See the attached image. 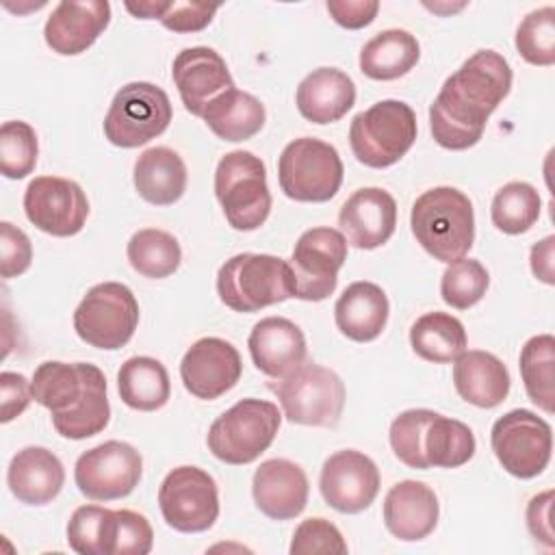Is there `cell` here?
I'll list each match as a JSON object with an SVG mask.
<instances>
[{"label": "cell", "mask_w": 555, "mask_h": 555, "mask_svg": "<svg viewBox=\"0 0 555 555\" xmlns=\"http://www.w3.org/2000/svg\"><path fill=\"white\" fill-rule=\"evenodd\" d=\"M434 414H436L434 410L414 408V410L401 412L390 423L388 438H390L392 453L397 455L399 462H403L410 468L427 470V462L423 457V434Z\"/></svg>", "instance_id": "42"}, {"label": "cell", "mask_w": 555, "mask_h": 555, "mask_svg": "<svg viewBox=\"0 0 555 555\" xmlns=\"http://www.w3.org/2000/svg\"><path fill=\"white\" fill-rule=\"evenodd\" d=\"M167 7H169V2H154V0H150V2H139V4L126 2V9H128L134 17H139V20H160L163 13L167 11Z\"/></svg>", "instance_id": "51"}, {"label": "cell", "mask_w": 555, "mask_h": 555, "mask_svg": "<svg viewBox=\"0 0 555 555\" xmlns=\"http://www.w3.org/2000/svg\"><path fill=\"white\" fill-rule=\"evenodd\" d=\"M247 347L258 371L280 379L306 362V336L284 317H264L249 332Z\"/></svg>", "instance_id": "24"}, {"label": "cell", "mask_w": 555, "mask_h": 555, "mask_svg": "<svg viewBox=\"0 0 555 555\" xmlns=\"http://www.w3.org/2000/svg\"><path fill=\"white\" fill-rule=\"evenodd\" d=\"M241 373L243 362L236 347L217 336L195 340L180 362L184 388L204 401H212L232 390Z\"/></svg>", "instance_id": "18"}, {"label": "cell", "mask_w": 555, "mask_h": 555, "mask_svg": "<svg viewBox=\"0 0 555 555\" xmlns=\"http://www.w3.org/2000/svg\"><path fill=\"white\" fill-rule=\"evenodd\" d=\"M132 180L139 197L147 204L171 206L186 191V165L171 147H150L139 154Z\"/></svg>", "instance_id": "29"}, {"label": "cell", "mask_w": 555, "mask_h": 555, "mask_svg": "<svg viewBox=\"0 0 555 555\" xmlns=\"http://www.w3.org/2000/svg\"><path fill=\"white\" fill-rule=\"evenodd\" d=\"M421 59L416 37L401 28H388L369 39L360 50V72L371 80L405 76Z\"/></svg>", "instance_id": "31"}, {"label": "cell", "mask_w": 555, "mask_h": 555, "mask_svg": "<svg viewBox=\"0 0 555 555\" xmlns=\"http://www.w3.org/2000/svg\"><path fill=\"white\" fill-rule=\"evenodd\" d=\"M295 102L304 119L312 124H334L356 104V85L336 67H319L299 82Z\"/></svg>", "instance_id": "26"}, {"label": "cell", "mask_w": 555, "mask_h": 555, "mask_svg": "<svg viewBox=\"0 0 555 555\" xmlns=\"http://www.w3.org/2000/svg\"><path fill=\"white\" fill-rule=\"evenodd\" d=\"M282 414L275 403L264 399H241L208 429L206 444L210 453L232 466L258 460L275 440Z\"/></svg>", "instance_id": "5"}, {"label": "cell", "mask_w": 555, "mask_h": 555, "mask_svg": "<svg viewBox=\"0 0 555 555\" xmlns=\"http://www.w3.org/2000/svg\"><path fill=\"white\" fill-rule=\"evenodd\" d=\"M106 507L80 505L67 522V544L80 555H102V533Z\"/></svg>", "instance_id": "44"}, {"label": "cell", "mask_w": 555, "mask_h": 555, "mask_svg": "<svg viewBox=\"0 0 555 555\" xmlns=\"http://www.w3.org/2000/svg\"><path fill=\"white\" fill-rule=\"evenodd\" d=\"M551 509H553V490H544L535 494L527 505V527L529 533L542 542L546 548L555 546L553 527H551Z\"/></svg>", "instance_id": "49"}, {"label": "cell", "mask_w": 555, "mask_h": 555, "mask_svg": "<svg viewBox=\"0 0 555 555\" xmlns=\"http://www.w3.org/2000/svg\"><path fill=\"white\" fill-rule=\"evenodd\" d=\"M512 89V67L494 50H477L451 74L429 106L434 141L447 150H468Z\"/></svg>", "instance_id": "1"}, {"label": "cell", "mask_w": 555, "mask_h": 555, "mask_svg": "<svg viewBox=\"0 0 555 555\" xmlns=\"http://www.w3.org/2000/svg\"><path fill=\"white\" fill-rule=\"evenodd\" d=\"M284 416L297 425L336 427L345 408V384L332 369L304 362L269 384Z\"/></svg>", "instance_id": "8"}, {"label": "cell", "mask_w": 555, "mask_h": 555, "mask_svg": "<svg viewBox=\"0 0 555 555\" xmlns=\"http://www.w3.org/2000/svg\"><path fill=\"white\" fill-rule=\"evenodd\" d=\"M154 531L147 518L132 509H108L102 533V555H147Z\"/></svg>", "instance_id": "38"}, {"label": "cell", "mask_w": 555, "mask_h": 555, "mask_svg": "<svg viewBox=\"0 0 555 555\" xmlns=\"http://www.w3.org/2000/svg\"><path fill=\"white\" fill-rule=\"evenodd\" d=\"M171 76L184 108L195 117L204 115V108L212 98L234 87L221 54L206 46L184 48L178 52L173 59Z\"/></svg>", "instance_id": "20"}, {"label": "cell", "mask_w": 555, "mask_h": 555, "mask_svg": "<svg viewBox=\"0 0 555 555\" xmlns=\"http://www.w3.org/2000/svg\"><path fill=\"white\" fill-rule=\"evenodd\" d=\"M319 488L332 509L358 514L375 501L379 492V470L362 451L343 449L323 462Z\"/></svg>", "instance_id": "17"}, {"label": "cell", "mask_w": 555, "mask_h": 555, "mask_svg": "<svg viewBox=\"0 0 555 555\" xmlns=\"http://www.w3.org/2000/svg\"><path fill=\"white\" fill-rule=\"evenodd\" d=\"M28 221L52 236H74L85 228L89 199L78 182L59 176H39L24 191Z\"/></svg>", "instance_id": "16"}, {"label": "cell", "mask_w": 555, "mask_h": 555, "mask_svg": "<svg viewBox=\"0 0 555 555\" xmlns=\"http://www.w3.org/2000/svg\"><path fill=\"white\" fill-rule=\"evenodd\" d=\"M202 119L219 139L238 143L262 130L267 113L256 95L232 87L208 102Z\"/></svg>", "instance_id": "30"}, {"label": "cell", "mask_w": 555, "mask_h": 555, "mask_svg": "<svg viewBox=\"0 0 555 555\" xmlns=\"http://www.w3.org/2000/svg\"><path fill=\"white\" fill-rule=\"evenodd\" d=\"M39 154L37 132L22 119L4 121L0 128V171L4 178L22 180L35 171Z\"/></svg>", "instance_id": "39"}, {"label": "cell", "mask_w": 555, "mask_h": 555, "mask_svg": "<svg viewBox=\"0 0 555 555\" xmlns=\"http://www.w3.org/2000/svg\"><path fill=\"white\" fill-rule=\"evenodd\" d=\"M33 260V245L26 232L9 221L0 223V275L4 280L22 275Z\"/></svg>", "instance_id": "45"}, {"label": "cell", "mask_w": 555, "mask_h": 555, "mask_svg": "<svg viewBox=\"0 0 555 555\" xmlns=\"http://www.w3.org/2000/svg\"><path fill=\"white\" fill-rule=\"evenodd\" d=\"M169 95L152 82L124 85L104 117V137L117 147H139L163 134L171 121Z\"/></svg>", "instance_id": "11"}, {"label": "cell", "mask_w": 555, "mask_h": 555, "mask_svg": "<svg viewBox=\"0 0 555 555\" xmlns=\"http://www.w3.org/2000/svg\"><path fill=\"white\" fill-rule=\"evenodd\" d=\"M382 514L386 529L397 540L416 542L436 529L440 505L427 483L403 479L388 490Z\"/></svg>", "instance_id": "23"}, {"label": "cell", "mask_w": 555, "mask_h": 555, "mask_svg": "<svg viewBox=\"0 0 555 555\" xmlns=\"http://www.w3.org/2000/svg\"><path fill=\"white\" fill-rule=\"evenodd\" d=\"M117 390L128 408L154 412L169 401V373L156 358L134 356L128 358L117 371Z\"/></svg>", "instance_id": "32"}, {"label": "cell", "mask_w": 555, "mask_h": 555, "mask_svg": "<svg viewBox=\"0 0 555 555\" xmlns=\"http://www.w3.org/2000/svg\"><path fill=\"white\" fill-rule=\"evenodd\" d=\"M325 9L330 11L332 20L349 30H358L369 26L377 11L379 2L377 0H327Z\"/></svg>", "instance_id": "48"}, {"label": "cell", "mask_w": 555, "mask_h": 555, "mask_svg": "<svg viewBox=\"0 0 555 555\" xmlns=\"http://www.w3.org/2000/svg\"><path fill=\"white\" fill-rule=\"evenodd\" d=\"M141 453L121 440H106L85 451L74 466V481L91 501H115L128 496L141 481Z\"/></svg>", "instance_id": "14"}, {"label": "cell", "mask_w": 555, "mask_h": 555, "mask_svg": "<svg viewBox=\"0 0 555 555\" xmlns=\"http://www.w3.org/2000/svg\"><path fill=\"white\" fill-rule=\"evenodd\" d=\"M410 345L414 353L434 364L453 362L466 351L468 338L460 319L449 312H425L410 327Z\"/></svg>", "instance_id": "33"}, {"label": "cell", "mask_w": 555, "mask_h": 555, "mask_svg": "<svg viewBox=\"0 0 555 555\" xmlns=\"http://www.w3.org/2000/svg\"><path fill=\"white\" fill-rule=\"evenodd\" d=\"M490 447L509 475L533 479L551 462L553 429L542 416L518 408L494 421Z\"/></svg>", "instance_id": "12"}, {"label": "cell", "mask_w": 555, "mask_h": 555, "mask_svg": "<svg viewBox=\"0 0 555 555\" xmlns=\"http://www.w3.org/2000/svg\"><path fill=\"white\" fill-rule=\"evenodd\" d=\"M388 297L382 286L360 280L349 284L334 306L336 327L356 343L375 340L388 321Z\"/></svg>", "instance_id": "28"}, {"label": "cell", "mask_w": 555, "mask_h": 555, "mask_svg": "<svg viewBox=\"0 0 555 555\" xmlns=\"http://www.w3.org/2000/svg\"><path fill=\"white\" fill-rule=\"evenodd\" d=\"M217 293L234 312H258L295 297L293 269L271 254H236L219 267Z\"/></svg>", "instance_id": "4"}, {"label": "cell", "mask_w": 555, "mask_h": 555, "mask_svg": "<svg viewBox=\"0 0 555 555\" xmlns=\"http://www.w3.org/2000/svg\"><path fill=\"white\" fill-rule=\"evenodd\" d=\"M343 160L334 145L301 137L291 141L278 160V180L286 197L321 204L332 199L343 184Z\"/></svg>", "instance_id": "9"}, {"label": "cell", "mask_w": 555, "mask_h": 555, "mask_svg": "<svg viewBox=\"0 0 555 555\" xmlns=\"http://www.w3.org/2000/svg\"><path fill=\"white\" fill-rule=\"evenodd\" d=\"M425 7H427V9H431L434 13H440V15H444V13H453V11H460V9H464V2H462V4H455V7H447V4H427V2H425Z\"/></svg>", "instance_id": "52"}, {"label": "cell", "mask_w": 555, "mask_h": 555, "mask_svg": "<svg viewBox=\"0 0 555 555\" xmlns=\"http://www.w3.org/2000/svg\"><path fill=\"white\" fill-rule=\"evenodd\" d=\"M308 492L310 486L304 468L284 457L262 462L251 479L256 507L273 520L299 516L308 503Z\"/></svg>", "instance_id": "22"}, {"label": "cell", "mask_w": 555, "mask_h": 555, "mask_svg": "<svg viewBox=\"0 0 555 555\" xmlns=\"http://www.w3.org/2000/svg\"><path fill=\"white\" fill-rule=\"evenodd\" d=\"M520 377L527 397L546 414L555 410V338L551 334L531 336L520 349Z\"/></svg>", "instance_id": "35"}, {"label": "cell", "mask_w": 555, "mask_h": 555, "mask_svg": "<svg viewBox=\"0 0 555 555\" xmlns=\"http://www.w3.org/2000/svg\"><path fill=\"white\" fill-rule=\"evenodd\" d=\"M475 436L462 421L434 414L423 434V457L427 468H457L475 455Z\"/></svg>", "instance_id": "34"}, {"label": "cell", "mask_w": 555, "mask_h": 555, "mask_svg": "<svg viewBox=\"0 0 555 555\" xmlns=\"http://www.w3.org/2000/svg\"><path fill=\"white\" fill-rule=\"evenodd\" d=\"M410 225L418 245L447 264L464 258L475 241L473 204L453 186H434L418 195Z\"/></svg>", "instance_id": "3"}, {"label": "cell", "mask_w": 555, "mask_h": 555, "mask_svg": "<svg viewBox=\"0 0 555 555\" xmlns=\"http://www.w3.org/2000/svg\"><path fill=\"white\" fill-rule=\"evenodd\" d=\"M347 260V241L340 230H306L288 260L295 278V297L304 301H323L336 291L338 271Z\"/></svg>", "instance_id": "15"}, {"label": "cell", "mask_w": 555, "mask_h": 555, "mask_svg": "<svg viewBox=\"0 0 555 555\" xmlns=\"http://www.w3.org/2000/svg\"><path fill=\"white\" fill-rule=\"evenodd\" d=\"M217 9V4L204 2H169L160 24L173 33H197L212 22Z\"/></svg>", "instance_id": "46"}, {"label": "cell", "mask_w": 555, "mask_h": 555, "mask_svg": "<svg viewBox=\"0 0 555 555\" xmlns=\"http://www.w3.org/2000/svg\"><path fill=\"white\" fill-rule=\"evenodd\" d=\"M416 115L401 100H382L351 119L349 145L353 156L373 169L399 163L416 141Z\"/></svg>", "instance_id": "6"}, {"label": "cell", "mask_w": 555, "mask_h": 555, "mask_svg": "<svg viewBox=\"0 0 555 555\" xmlns=\"http://www.w3.org/2000/svg\"><path fill=\"white\" fill-rule=\"evenodd\" d=\"M540 193L529 182H507L503 184L490 206V217L496 230L505 234L527 232L540 217Z\"/></svg>", "instance_id": "37"}, {"label": "cell", "mask_w": 555, "mask_h": 555, "mask_svg": "<svg viewBox=\"0 0 555 555\" xmlns=\"http://www.w3.org/2000/svg\"><path fill=\"white\" fill-rule=\"evenodd\" d=\"M139 325V304L121 282H100L87 291L74 310L78 338L98 349H121Z\"/></svg>", "instance_id": "10"}, {"label": "cell", "mask_w": 555, "mask_h": 555, "mask_svg": "<svg viewBox=\"0 0 555 555\" xmlns=\"http://www.w3.org/2000/svg\"><path fill=\"white\" fill-rule=\"evenodd\" d=\"M338 225L349 245L358 249L382 247L395 234L397 202L379 186L358 189L340 206Z\"/></svg>", "instance_id": "19"}, {"label": "cell", "mask_w": 555, "mask_h": 555, "mask_svg": "<svg viewBox=\"0 0 555 555\" xmlns=\"http://www.w3.org/2000/svg\"><path fill=\"white\" fill-rule=\"evenodd\" d=\"M518 54L540 67L555 63V9L542 7L525 15L516 30Z\"/></svg>", "instance_id": "41"}, {"label": "cell", "mask_w": 555, "mask_h": 555, "mask_svg": "<svg viewBox=\"0 0 555 555\" xmlns=\"http://www.w3.org/2000/svg\"><path fill=\"white\" fill-rule=\"evenodd\" d=\"M165 522L182 533L208 531L219 518V490L210 473L197 466L169 470L158 488Z\"/></svg>", "instance_id": "13"}, {"label": "cell", "mask_w": 555, "mask_h": 555, "mask_svg": "<svg viewBox=\"0 0 555 555\" xmlns=\"http://www.w3.org/2000/svg\"><path fill=\"white\" fill-rule=\"evenodd\" d=\"M0 421L9 423L28 408L33 399L30 382L22 373L4 371L0 375Z\"/></svg>", "instance_id": "47"}, {"label": "cell", "mask_w": 555, "mask_h": 555, "mask_svg": "<svg viewBox=\"0 0 555 555\" xmlns=\"http://www.w3.org/2000/svg\"><path fill=\"white\" fill-rule=\"evenodd\" d=\"M291 553L293 555H310V553L343 555L347 553V542L336 525H332L321 516H314L297 525L291 540Z\"/></svg>", "instance_id": "43"}, {"label": "cell", "mask_w": 555, "mask_h": 555, "mask_svg": "<svg viewBox=\"0 0 555 555\" xmlns=\"http://www.w3.org/2000/svg\"><path fill=\"white\" fill-rule=\"evenodd\" d=\"M553 258H555V236H546V238H542L540 243H535L531 247V254H529L531 271L540 282H544L548 286L555 284V262H553Z\"/></svg>", "instance_id": "50"}, {"label": "cell", "mask_w": 555, "mask_h": 555, "mask_svg": "<svg viewBox=\"0 0 555 555\" xmlns=\"http://www.w3.org/2000/svg\"><path fill=\"white\" fill-rule=\"evenodd\" d=\"M111 22L106 0H65L59 2L43 26L48 48L61 56H76L91 48Z\"/></svg>", "instance_id": "21"}, {"label": "cell", "mask_w": 555, "mask_h": 555, "mask_svg": "<svg viewBox=\"0 0 555 555\" xmlns=\"http://www.w3.org/2000/svg\"><path fill=\"white\" fill-rule=\"evenodd\" d=\"M7 483L20 503L46 505L59 496L65 483V468L50 449L24 447L11 457Z\"/></svg>", "instance_id": "25"}, {"label": "cell", "mask_w": 555, "mask_h": 555, "mask_svg": "<svg viewBox=\"0 0 555 555\" xmlns=\"http://www.w3.org/2000/svg\"><path fill=\"white\" fill-rule=\"evenodd\" d=\"M126 254L130 267L139 275L152 280L169 278L178 271L182 260V249L176 236L158 228H143L134 232L128 241Z\"/></svg>", "instance_id": "36"}, {"label": "cell", "mask_w": 555, "mask_h": 555, "mask_svg": "<svg viewBox=\"0 0 555 555\" xmlns=\"http://www.w3.org/2000/svg\"><path fill=\"white\" fill-rule=\"evenodd\" d=\"M490 275L479 260L460 258L449 262L440 280V295L444 304L455 310H468L486 295Z\"/></svg>", "instance_id": "40"}, {"label": "cell", "mask_w": 555, "mask_h": 555, "mask_svg": "<svg viewBox=\"0 0 555 555\" xmlns=\"http://www.w3.org/2000/svg\"><path fill=\"white\" fill-rule=\"evenodd\" d=\"M215 195L234 230H258L271 212L264 163L247 150L228 152L215 171Z\"/></svg>", "instance_id": "7"}, {"label": "cell", "mask_w": 555, "mask_h": 555, "mask_svg": "<svg viewBox=\"0 0 555 555\" xmlns=\"http://www.w3.org/2000/svg\"><path fill=\"white\" fill-rule=\"evenodd\" d=\"M453 362V384L466 403L483 410L503 403L512 379L507 366L494 353L470 349L462 351Z\"/></svg>", "instance_id": "27"}, {"label": "cell", "mask_w": 555, "mask_h": 555, "mask_svg": "<svg viewBox=\"0 0 555 555\" xmlns=\"http://www.w3.org/2000/svg\"><path fill=\"white\" fill-rule=\"evenodd\" d=\"M33 399L50 410L56 434L85 440L111 421L104 373L89 362H41L30 379Z\"/></svg>", "instance_id": "2"}]
</instances>
